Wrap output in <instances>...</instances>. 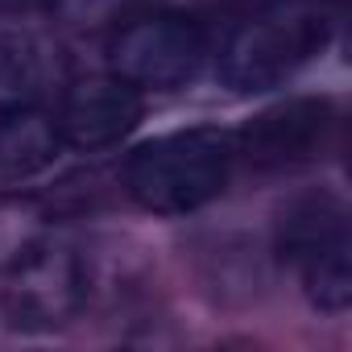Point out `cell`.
<instances>
[{"label": "cell", "mask_w": 352, "mask_h": 352, "mask_svg": "<svg viewBox=\"0 0 352 352\" xmlns=\"http://www.w3.org/2000/svg\"><path fill=\"white\" fill-rule=\"evenodd\" d=\"M336 30L327 0H265L257 5L220 50V83L236 96H257L294 79Z\"/></svg>", "instance_id": "cell-1"}, {"label": "cell", "mask_w": 352, "mask_h": 352, "mask_svg": "<svg viewBox=\"0 0 352 352\" xmlns=\"http://www.w3.org/2000/svg\"><path fill=\"white\" fill-rule=\"evenodd\" d=\"M236 166L232 133L199 124L137 145L124 162V191L153 216H187L220 199Z\"/></svg>", "instance_id": "cell-2"}, {"label": "cell", "mask_w": 352, "mask_h": 352, "mask_svg": "<svg viewBox=\"0 0 352 352\" xmlns=\"http://www.w3.org/2000/svg\"><path fill=\"white\" fill-rule=\"evenodd\" d=\"M278 253L298 274L311 307L344 315L352 302V261H348V208L319 191L294 199L278 220Z\"/></svg>", "instance_id": "cell-3"}, {"label": "cell", "mask_w": 352, "mask_h": 352, "mask_svg": "<svg viewBox=\"0 0 352 352\" xmlns=\"http://www.w3.org/2000/svg\"><path fill=\"white\" fill-rule=\"evenodd\" d=\"M0 270H5L0 307H5L9 327L17 331H54L71 323L87 302L83 257L50 232L17 249Z\"/></svg>", "instance_id": "cell-4"}, {"label": "cell", "mask_w": 352, "mask_h": 352, "mask_svg": "<svg viewBox=\"0 0 352 352\" xmlns=\"http://www.w3.org/2000/svg\"><path fill=\"white\" fill-rule=\"evenodd\" d=\"M208 58V38L187 13H153L129 21L108 42V71L137 91L187 87Z\"/></svg>", "instance_id": "cell-5"}, {"label": "cell", "mask_w": 352, "mask_h": 352, "mask_svg": "<svg viewBox=\"0 0 352 352\" xmlns=\"http://www.w3.org/2000/svg\"><path fill=\"white\" fill-rule=\"evenodd\" d=\"M331 137H336V104L327 96H298L253 116L232 137V149L236 162L261 174H278L319 162L331 149Z\"/></svg>", "instance_id": "cell-6"}, {"label": "cell", "mask_w": 352, "mask_h": 352, "mask_svg": "<svg viewBox=\"0 0 352 352\" xmlns=\"http://www.w3.org/2000/svg\"><path fill=\"white\" fill-rule=\"evenodd\" d=\"M137 120H141V91L116 75L75 79L63 91V104L54 116L63 145L79 153H96V149L124 141L137 129Z\"/></svg>", "instance_id": "cell-7"}, {"label": "cell", "mask_w": 352, "mask_h": 352, "mask_svg": "<svg viewBox=\"0 0 352 352\" xmlns=\"http://www.w3.org/2000/svg\"><path fill=\"white\" fill-rule=\"evenodd\" d=\"M63 137L50 112L21 104L0 112V191H17L34 183L58 162Z\"/></svg>", "instance_id": "cell-8"}, {"label": "cell", "mask_w": 352, "mask_h": 352, "mask_svg": "<svg viewBox=\"0 0 352 352\" xmlns=\"http://www.w3.org/2000/svg\"><path fill=\"white\" fill-rule=\"evenodd\" d=\"M38 83H42V63H38L34 46L0 38V112L30 104Z\"/></svg>", "instance_id": "cell-9"}, {"label": "cell", "mask_w": 352, "mask_h": 352, "mask_svg": "<svg viewBox=\"0 0 352 352\" xmlns=\"http://www.w3.org/2000/svg\"><path fill=\"white\" fill-rule=\"evenodd\" d=\"M124 5H129V0H42V9H46L54 21L71 25V30L104 25V21H112Z\"/></svg>", "instance_id": "cell-10"}]
</instances>
